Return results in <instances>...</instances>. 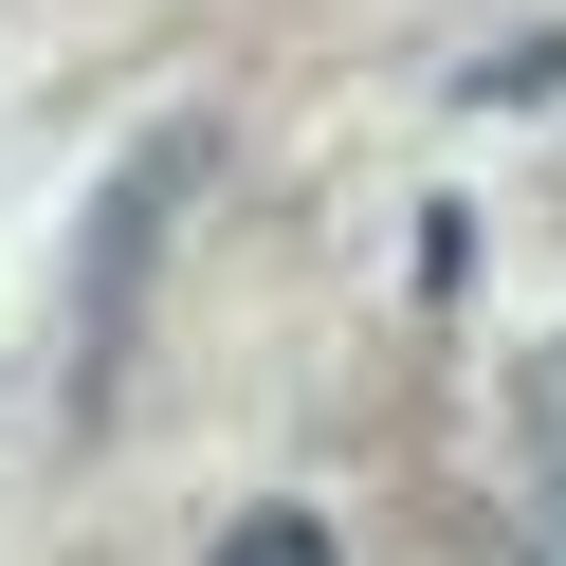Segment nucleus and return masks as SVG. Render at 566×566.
<instances>
[{
    "mask_svg": "<svg viewBox=\"0 0 566 566\" xmlns=\"http://www.w3.org/2000/svg\"><path fill=\"white\" fill-rule=\"evenodd\" d=\"M201 201V128H147V147H128V184L92 201V238H74V311H92V347L128 329V293H147V238L184 220Z\"/></svg>",
    "mask_w": 566,
    "mask_h": 566,
    "instance_id": "obj_1",
    "label": "nucleus"
},
{
    "mask_svg": "<svg viewBox=\"0 0 566 566\" xmlns=\"http://www.w3.org/2000/svg\"><path fill=\"white\" fill-rule=\"evenodd\" d=\"M512 420H530V493L566 512V347H530V384H512Z\"/></svg>",
    "mask_w": 566,
    "mask_h": 566,
    "instance_id": "obj_2",
    "label": "nucleus"
},
{
    "mask_svg": "<svg viewBox=\"0 0 566 566\" xmlns=\"http://www.w3.org/2000/svg\"><path fill=\"white\" fill-rule=\"evenodd\" d=\"M201 566H329V530H311V512H238Z\"/></svg>",
    "mask_w": 566,
    "mask_h": 566,
    "instance_id": "obj_3",
    "label": "nucleus"
},
{
    "mask_svg": "<svg viewBox=\"0 0 566 566\" xmlns=\"http://www.w3.org/2000/svg\"><path fill=\"white\" fill-rule=\"evenodd\" d=\"M512 566H566V512H548V493H530V548H512Z\"/></svg>",
    "mask_w": 566,
    "mask_h": 566,
    "instance_id": "obj_4",
    "label": "nucleus"
}]
</instances>
